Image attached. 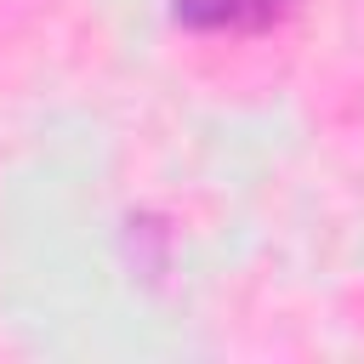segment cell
Listing matches in <instances>:
<instances>
[{"mask_svg": "<svg viewBox=\"0 0 364 364\" xmlns=\"http://www.w3.org/2000/svg\"><path fill=\"white\" fill-rule=\"evenodd\" d=\"M182 11L188 17H199V23H262V17H273L279 11V0H182Z\"/></svg>", "mask_w": 364, "mask_h": 364, "instance_id": "obj_1", "label": "cell"}]
</instances>
